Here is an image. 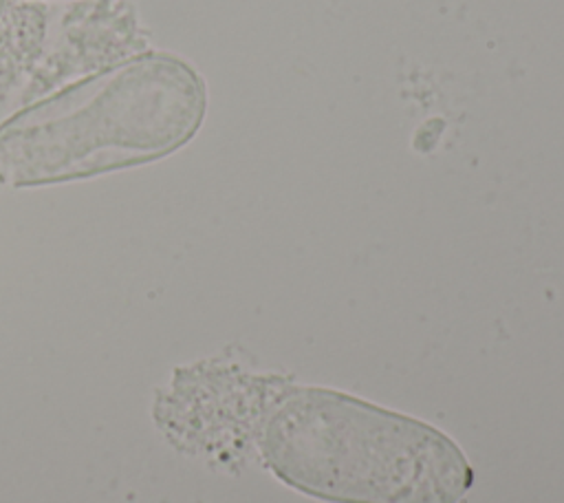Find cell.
<instances>
[{
	"mask_svg": "<svg viewBox=\"0 0 564 503\" xmlns=\"http://www.w3.org/2000/svg\"><path fill=\"white\" fill-rule=\"evenodd\" d=\"M207 90L172 53H143L84 77L0 124V181L64 183L163 159L200 128Z\"/></svg>",
	"mask_w": 564,
	"mask_h": 503,
	"instance_id": "obj_1",
	"label": "cell"
},
{
	"mask_svg": "<svg viewBox=\"0 0 564 503\" xmlns=\"http://www.w3.org/2000/svg\"><path fill=\"white\" fill-rule=\"evenodd\" d=\"M264 452L293 488L337 503H456L471 468L438 430L328 390H302L269 424Z\"/></svg>",
	"mask_w": 564,
	"mask_h": 503,
	"instance_id": "obj_2",
	"label": "cell"
},
{
	"mask_svg": "<svg viewBox=\"0 0 564 503\" xmlns=\"http://www.w3.org/2000/svg\"><path fill=\"white\" fill-rule=\"evenodd\" d=\"M4 4H7V0H0V15H2V11H4Z\"/></svg>",
	"mask_w": 564,
	"mask_h": 503,
	"instance_id": "obj_3",
	"label": "cell"
}]
</instances>
